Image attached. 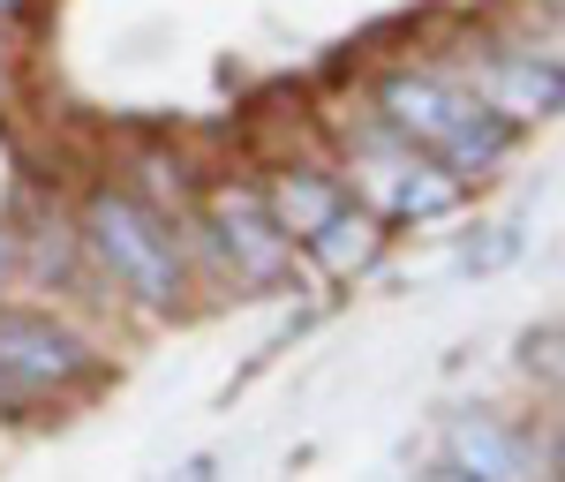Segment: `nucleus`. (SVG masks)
Here are the masks:
<instances>
[{
  "instance_id": "12",
  "label": "nucleus",
  "mask_w": 565,
  "mask_h": 482,
  "mask_svg": "<svg viewBox=\"0 0 565 482\" xmlns=\"http://www.w3.org/2000/svg\"><path fill=\"white\" fill-rule=\"evenodd\" d=\"M423 482H476V475H468V468H430Z\"/></svg>"
},
{
  "instance_id": "10",
  "label": "nucleus",
  "mask_w": 565,
  "mask_h": 482,
  "mask_svg": "<svg viewBox=\"0 0 565 482\" xmlns=\"http://www.w3.org/2000/svg\"><path fill=\"white\" fill-rule=\"evenodd\" d=\"M513 257H521V226H490V242H482V249L468 242L460 264H468V271H498V264H513Z\"/></svg>"
},
{
  "instance_id": "14",
  "label": "nucleus",
  "mask_w": 565,
  "mask_h": 482,
  "mask_svg": "<svg viewBox=\"0 0 565 482\" xmlns=\"http://www.w3.org/2000/svg\"><path fill=\"white\" fill-rule=\"evenodd\" d=\"M8 8H15V0H0V15H8Z\"/></svg>"
},
{
  "instance_id": "15",
  "label": "nucleus",
  "mask_w": 565,
  "mask_h": 482,
  "mask_svg": "<svg viewBox=\"0 0 565 482\" xmlns=\"http://www.w3.org/2000/svg\"><path fill=\"white\" fill-rule=\"evenodd\" d=\"M0 385H8V377H0Z\"/></svg>"
},
{
  "instance_id": "8",
  "label": "nucleus",
  "mask_w": 565,
  "mask_h": 482,
  "mask_svg": "<svg viewBox=\"0 0 565 482\" xmlns=\"http://www.w3.org/2000/svg\"><path fill=\"white\" fill-rule=\"evenodd\" d=\"M264 212H271V226H279L287 242H295V234L309 242L317 226L340 212V189H332V181H317V174H287L279 189H271V204H264Z\"/></svg>"
},
{
  "instance_id": "9",
  "label": "nucleus",
  "mask_w": 565,
  "mask_h": 482,
  "mask_svg": "<svg viewBox=\"0 0 565 482\" xmlns=\"http://www.w3.org/2000/svg\"><path fill=\"white\" fill-rule=\"evenodd\" d=\"M309 249H317V264H324V271L354 279L362 264L377 257V219H370V212H348V204H340L332 219H324L317 234H309Z\"/></svg>"
},
{
  "instance_id": "3",
  "label": "nucleus",
  "mask_w": 565,
  "mask_h": 482,
  "mask_svg": "<svg viewBox=\"0 0 565 482\" xmlns=\"http://www.w3.org/2000/svg\"><path fill=\"white\" fill-rule=\"evenodd\" d=\"M84 369L90 354L76 332H61L53 317H31V309H0V377L8 385H68Z\"/></svg>"
},
{
  "instance_id": "2",
  "label": "nucleus",
  "mask_w": 565,
  "mask_h": 482,
  "mask_svg": "<svg viewBox=\"0 0 565 482\" xmlns=\"http://www.w3.org/2000/svg\"><path fill=\"white\" fill-rule=\"evenodd\" d=\"M90 249L106 257V271L129 287L136 302H174L181 294L174 234L151 219L143 204H129V196H98L90 204Z\"/></svg>"
},
{
  "instance_id": "5",
  "label": "nucleus",
  "mask_w": 565,
  "mask_h": 482,
  "mask_svg": "<svg viewBox=\"0 0 565 482\" xmlns=\"http://www.w3.org/2000/svg\"><path fill=\"white\" fill-rule=\"evenodd\" d=\"M212 212H218V242H226V257L242 264V271L271 279L287 264V234L271 226V212H264L257 196H218Z\"/></svg>"
},
{
  "instance_id": "1",
  "label": "nucleus",
  "mask_w": 565,
  "mask_h": 482,
  "mask_svg": "<svg viewBox=\"0 0 565 482\" xmlns=\"http://www.w3.org/2000/svg\"><path fill=\"white\" fill-rule=\"evenodd\" d=\"M385 114H392V129L407 136V143L437 151L452 174L490 167V159L513 143V121H505V114H490L482 98L437 84V76H392L385 84Z\"/></svg>"
},
{
  "instance_id": "11",
  "label": "nucleus",
  "mask_w": 565,
  "mask_h": 482,
  "mask_svg": "<svg viewBox=\"0 0 565 482\" xmlns=\"http://www.w3.org/2000/svg\"><path fill=\"white\" fill-rule=\"evenodd\" d=\"M527 369L558 377V332H551V324H543V332H527Z\"/></svg>"
},
{
  "instance_id": "4",
  "label": "nucleus",
  "mask_w": 565,
  "mask_h": 482,
  "mask_svg": "<svg viewBox=\"0 0 565 482\" xmlns=\"http://www.w3.org/2000/svg\"><path fill=\"white\" fill-rule=\"evenodd\" d=\"M362 189L385 204L392 219H437V212H452L460 204V174L445 167V159H370L362 167Z\"/></svg>"
},
{
  "instance_id": "7",
  "label": "nucleus",
  "mask_w": 565,
  "mask_h": 482,
  "mask_svg": "<svg viewBox=\"0 0 565 482\" xmlns=\"http://www.w3.org/2000/svg\"><path fill=\"white\" fill-rule=\"evenodd\" d=\"M452 468H468L476 482H535V452H527L513 430L468 415V422L452 430Z\"/></svg>"
},
{
  "instance_id": "13",
  "label": "nucleus",
  "mask_w": 565,
  "mask_h": 482,
  "mask_svg": "<svg viewBox=\"0 0 565 482\" xmlns=\"http://www.w3.org/2000/svg\"><path fill=\"white\" fill-rule=\"evenodd\" d=\"M0 271H8V242H0Z\"/></svg>"
},
{
  "instance_id": "6",
  "label": "nucleus",
  "mask_w": 565,
  "mask_h": 482,
  "mask_svg": "<svg viewBox=\"0 0 565 482\" xmlns=\"http://www.w3.org/2000/svg\"><path fill=\"white\" fill-rule=\"evenodd\" d=\"M482 106L505 114V121H543V114H558V68L551 61H490Z\"/></svg>"
}]
</instances>
